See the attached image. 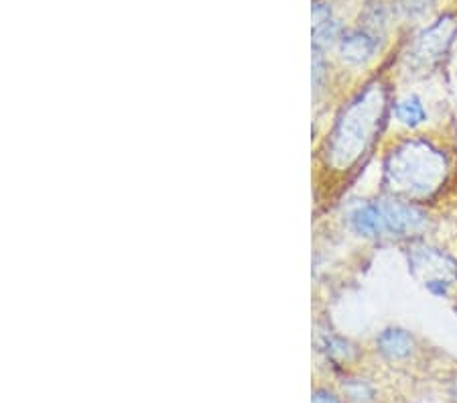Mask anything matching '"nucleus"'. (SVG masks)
<instances>
[{
    "mask_svg": "<svg viewBox=\"0 0 457 403\" xmlns=\"http://www.w3.org/2000/svg\"><path fill=\"white\" fill-rule=\"evenodd\" d=\"M393 113L403 127L415 130L427 122V110L421 97L417 94H407L393 105Z\"/></svg>",
    "mask_w": 457,
    "mask_h": 403,
    "instance_id": "obj_9",
    "label": "nucleus"
},
{
    "mask_svg": "<svg viewBox=\"0 0 457 403\" xmlns=\"http://www.w3.org/2000/svg\"><path fill=\"white\" fill-rule=\"evenodd\" d=\"M326 80H328L326 54H323V51L313 49V88H315V94H320L323 90V86H326Z\"/></svg>",
    "mask_w": 457,
    "mask_h": 403,
    "instance_id": "obj_12",
    "label": "nucleus"
},
{
    "mask_svg": "<svg viewBox=\"0 0 457 403\" xmlns=\"http://www.w3.org/2000/svg\"><path fill=\"white\" fill-rule=\"evenodd\" d=\"M382 239H415L429 229V214L415 202L403 197H380Z\"/></svg>",
    "mask_w": 457,
    "mask_h": 403,
    "instance_id": "obj_4",
    "label": "nucleus"
},
{
    "mask_svg": "<svg viewBox=\"0 0 457 403\" xmlns=\"http://www.w3.org/2000/svg\"><path fill=\"white\" fill-rule=\"evenodd\" d=\"M378 51V37L368 29H352L344 31L340 43H337V54L345 65L358 68L372 60Z\"/></svg>",
    "mask_w": 457,
    "mask_h": 403,
    "instance_id": "obj_6",
    "label": "nucleus"
},
{
    "mask_svg": "<svg viewBox=\"0 0 457 403\" xmlns=\"http://www.w3.org/2000/svg\"><path fill=\"white\" fill-rule=\"evenodd\" d=\"M455 19L441 17L437 23H433L429 29L417 37L415 46H412V60L423 65H431L445 54V49L452 43L455 35Z\"/></svg>",
    "mask_w": 457,
    "mask_h": 403,
    "instance_id": "obj_5",
    "label": "nucleus"
},
{
    "mask_svg": "<svg viewBox=\"0 0 457 403\" xmlns=\"http://www.w3.org/2000/svg\"><path fill=\"white\" fill-rule=\"evenodd\" d=\"M348 224L353 234L362 239H382V218L378 200H364L353 206Z\"/></svg>",
    "mask_w": 457,
    "mask_h": 403,
    "instance_id": "obj_8",
    "label": "nucleus"
},
{
    "mask_svg": "<svg viewBox=\"0 0 457 403\" xmlns=\"http://www.w3.org/2000/svg\"><path fill=\"white\" fill-rule=\"evenodd\" d=\"M409 271L423 288L437 298H449L457 285V261L444 248L412 243L409 247Z\"/></svg>",
    "mask_w": 457,
    "mask_h": 403,
    "instance_id": "obj_3",
    "label": "nucleus"
},
{
    "mask_svg": "<svg viewBox=\"0 0 457 403\" xmlns=\"http://www.w3.org/2000/svg\"><path fill=\"white\" fill-rule=\"evenodd\" d=\"M447 173L449 161L444 149L427 139H409L388 153L382 181L390 196L419 204L439 192Z\"/></svg>",
    "mask_w": 457,
    "mask_h": 403,
    "instance_id": "obj_1",
    "label": "nucleus"
},
{
    "mask_svg": "<svg viewBox=\"0 0 457 403\" xmlns=\"http://www.w3.org/2000/svg\"><path fill=\"white\" fill-rule=\"evenodd\" d=\"M312 403H342V399L329 390H315Z\"/></svg>",
    "mask_w": 457,
    "mask_h": 403,
    "instance_id": "obj_13",
    "label": "nucleus"
},
{
    "mask_svg": "<svg viewBox=\"0 0 457 403\" xmlns=\"http://www.w3.org/2000/svg\"><path fill=\"white\" fill-rule=\"evenodd\" d=\"M382 108H385V97H382L380 88L376 90L374 86L352 102L331 133V164L336 167H348L353 161H358L378 130Z\"/></svg>",
    "mask_w": 457,
    "mask_h": 403,
    "instance_id": "obj_2",
    "label": "nucleus"
},
{
    "mask_svg": "<svg viewBox=\"0 0 457 403\" xmlns=\"http://www.w3.org/2000/svg\"><path fill=\"white\" fill-rule=\"evenodd\" d=\"M342 35H344V29L334 17L323 21L320 25H313V49L326 54L329 47H334L340 43Z\"/></svg>",
    "mask_w": 457,
    "mask_h": 403,
    "instance_id": "obj_10",
    "label": "nucleus"
},
{
    "mask_svg": "<svg viewBox=\"0 0 457 403\" xmlns=\"http://www.w3.org/2000/svg\"><path fill=\"white\" fill-rule=\"evenodd\" d=\"M323 350H326L328 357L344 358V361H350L352 355L356 353V350L352 348V344L348 340L340 339V336H331V339H326V342H323Z\"/></svg>",
    "mask_w": 457,
    "mask_h": 403,
    "instance_id": "obj_11",
    "label": "nucleus"
},
{
    "mask_svg": "<svg viewBox=\"0 0 457 403\" xmlns=\"http://www.w3.org/2000/svg\"><path fill=\"white\" fill-rule=\"evenodd\" d=\"M376 350L390 363L407 361L415 353V339L409 330L390 326L376 336Z\"/></svg>",
    "mask_w": 457,
    "mask_h": 403,
    "instance_id": "obj_7",
    "label": "nucleus"
}]
</instances>
